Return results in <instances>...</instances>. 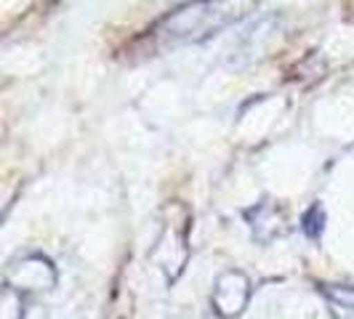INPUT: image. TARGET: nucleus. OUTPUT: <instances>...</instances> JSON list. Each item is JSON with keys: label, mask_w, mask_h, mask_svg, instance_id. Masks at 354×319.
<instances>
[{"label": "nucleus", "mask_w": 354, "mask_h": 319, "mask_svg": "<svg viewBox=\"0 0 354 319\" xmlns=\"http://www.w3.org/2000/svg\"><path fill=\"white\" fill-rule=\"evenodd\" d=\"M330 298H336L338 303L354 309V290H330Z\"/></svg>", "instance_id": "f257e3e1"}]
</instances>
